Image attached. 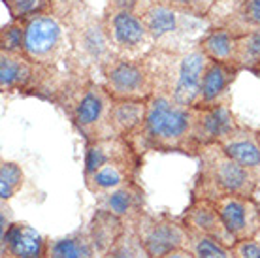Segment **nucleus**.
<instances>
[{"instance_id": "obj_20", "label": "nucleus", "mask_w": 260, "mask_h": 258, "mask_svg": "<svg viewBox=\"0 0 260 258\" xmlns=\"http://www.w3.org/2000/svg\"><path fill=\"white\" fill-rule=\"evenodd\" d=\"M147 100H113L111 106V132L113 136L136 134L145 121Z\"/></svg>"}, {"instance_id": "obj_10", "label": "nucleus", "mask_w": 260, "mask_h": 258, "mask_svg": "<svg viewBox=\"0 0 260 258\" xmlns=\"http://www.w3.org/2000/svg\"><path fill=\"white\" fill-rule=\"evenodd\" d=\"M128 226L136 230L151 258H162L176 249H185L189 243L187 226L183 224L181 219H174L170 215L143 213L134 224Z\"/></svg>"}, {"instance_id": "obj_4", "label": "nucleus", "mask_w": 260, "mask_h": 258, "mask_svg": "<svg viewBox=\"0 0 260 258\" xmlns=\"http://www.w3.org/2000/svg\"><path fill=\"white\" fill-rule=\"evenodd\" d=\"M151 68L156 76V89L168 92L181 106H198L202 76L209 64V58L200 47L185 53H170L156 49L147 55Z\"/></svg>"}, {"instance_id": "obj_14", "label": "nucleus", "mask_w": 260, "mask_h": 258, "mask_svg": "<svg viewBox=\"0 0 260 258\" xmlns=\"http://www.w3.org/2000/svg\"><path fill=\"white\" fill-rule=\"evenodd\" d=\"M228 155L232 156L240 166L251 172L260 183V140L258 130L247 128L238 124L230 130L221 142H219Z\"/></svg>"}, {"instance_id": "obj_3", "label": "nucleus", "mask_w": 260, "mask_h": 258, "mask_svg": "<svg viewBox=\"0 0 260 258\" xmlns=\"http://www.w3.org/2000/svg\"><path fill=\"white\" fill-rule=\"evenodd\" d=\"M200 168L192 187V198L217 202L222 196H253L260 183L251 172L240 166L219 143L202 145L198 151Z\"/></svg>"}, {"instance_id": "obj_12", "label": "nucleus", "mask_w": 260, "mask_h": 258, "mask_svg": "<svg viewBox=\"0 0 260 258\" xmlns=\"http://www.w3.org/2000/svg\"><path fill=\"white\" fill-rule=\"evenodd\" d=\"M183 224L187 226V230L192 234H200L206 238H211L219 241L222 245L232 247L238 243L232 232L228 230L226 222L222 220L221 211L213 200L206 198H192L190 206L185 209L181 217Z\"/></svg>"}, {"instance_id": "obj_1", "label": "nucleus", "mask_w": 260, "mask_h": 258, "mask_svg": "<svg viewBox=\"0 0 260 258\" xmlns=\"http://www.w3.org/2000/svg\"><path fill=\"white\" fill-rule=\"evenodd\" d=\"M132 136H140L142 149L190 156H198L200 151V143L194 138V106H181L158 89L147 100L145 121Z\"/></svg>"}, {"instance_id": "obj_17", "label": "nucleus", "mask_w": 260, "mask_h": 258, "mask_svg": "<svg viewBox=\"0 0 260 258\" xmlns=\"http://www.w3.org/2000/svg\"><path fill=\"white\" fill-rule=\"evenodd\" d=\"M240 70L226 62L209 60L208 68L202 76L200 100L198 106H215V104H230L228 102V90L236 81Z\"/></svg>"}, {"instance_id": "obj_28", "label": "nucleus", "mask_w": 260, "mask_h": 258, "mask_svg": "<svg viewBox=\"0 0 260 258\" xmlns=\"http://www.w3.org/2000/svg\"><path fill=\"white\" fill-rule=\"evenodd\" d=\"M25 183V174L19 164L10 160H2L0 164V198L6 202L19 192Z\"/></svg>"}, {"instance_id": "obj_29", "label": "nucleus", "mask_w": 260, "mask_h": 258, "mask_svg": "<svg viewBox=\"0 0 260 258\" xmlns=\"http://www.w3.org/2000/svg\"><path fill=\"white\" fill-rule=\"evenodd\" d=\"M0 51L25 55V26L23 21H13L0 30Z\"/></svg>"}, {"instance_id": "obj_34", "label": "nucleus", "mask_w": 260, "mask_h": 258, "mask_svg": "<svg viewBox=\"0 0 260 258\" xmlns=\"http://www.w3.org/2000/svg\"><path fill=\"white\" fill-rule=\"evenodd\" d=\"M254 74H258V76H260V68H258V70H256V72H254Z\"/></svg>"}, {"instance_id": "obj_37", "label": "nucleus", "mask_w": 260, "mask_h": 258, "mask_svg": "<svg viewBox=\"0 0 260 258\" xmlns=\"http://www.w3.org/2000/svg\"><path fill=\"white\" fill-rule=\"evenodd\" d=\"M240 2H241V0H240Z\"/></svg>"}, {"instance_id": "obj_30", "label": "nucleus", "mask_w": 260, "mask_h": 258, "mask_svg": "<svg viewBox=\"0 0 260 258\" xmlns=\"http://www.w3.org/2000/svg\"><path fill=\"white\" fill-rule=\"evenodd\" d=\"M153 2L170 6V8H174V10L189 13V15L200 17V19H206L219 0H153Z\"/></svg>"}, {"instance_id": "obj_36", "label": "nucleus", "mask_w": 260, "mask_h": 258, "mask_svg": "<svg viewBox=\"0 0 260 258\" xmlns=\"http://www.w3.org/2000/svg\"><path fill=\"white\" fill-rule=\"evenodd\" d=\"M40 258H46V256H40Z\"/></svg>"}, {"instance_id": "obj_33", "label": "nucleus", "mask_w": 260, "mask_h": 258, "mask_svg": "<svg viewBox=\"0 0 260 258\" xmlns=\"http://www.w3.org/2000/svg\"><path fill=\"white\" fill-rule=\"evenodd\" d=\"M162 258H194V254L185 247V249H176V251L168 252V254H164Z\"/></svg>"}, {"instance_id": "obj_32", "label": "nucleus", "mask_w": 260, "mask_h": 258, "mask_svg": "<svg viewBox=\"0 0 260 258\" xmlns=\"http://www.w3.org/2000/svg\"><path fill=\"white\" fill-rule=\"evenodd\" d=\"M236 258H260V241L254 239H245V241H238L232 247Z\"/></svg>"}, {"instance_id": "obj_5", "label": "nucleus", "mask_w": 260, "mask_h": 258, "mask_svg": "<svg viewBox=\"0 0 260 258\" xmlns=\"http://www.w3.org/2000/svg\"><path fill=\"white\" fill-rule=\"evenodd\" d=\"M142 17L155 40L156 49L170 53H185L196 49L202 38L211 28L206 19L189 15L158 2H153L142 13Z\"/></svg>"}, {"instance_id": "obj_21", "label": "nucleus", "mask_w": 260, "mask_h": 258, "mask_svg": "<svg viewBox=\"0 0 260 258\" xmlns=\"http://www.w3.org/2000/svg\"><path fill=\"white\" fill-rule=\"evenodd\" d=\"M236 36L224 26H211L208 34L202 38L200 47L204 55L209 60H217V62H226V64L234 66V55H236Z\"/></svg>"}, {"instance_id": "obj_26", "label": "nucleus", "mask_w": 260, "mask_h": 258, "mask_svg": "<svg viewBox=\"0 0 260 258\" xmlns=\"http://www.w3.org/2000/svg\"><path fill=\"white\" fill-rule=\"evenodd\" d=\"M104 258H151V256L149 252L145 251V247L142 245L136 230L132 226H126L123 236L119 238V241L111 247L110 251L106 252Z\"/></svg>"}, {"instance_id": "obj_16", "label": "nucleus", "mask_w": 260, "mask_h": 258, "mask_svg": "<svg viewBox=\"0 0 260 258\" xmlns=\"http://www.w3.org/2000/svg\"><path fill=\"white\" fill-rule=\"evenodd\" d=\"M100 204L98 209H104L110 211L115 217H119L121 220H124V224H134L145 211V198H143V190L138 187L136 181H130L123 187L115 188L111 192L104 194V196H98Z\"/></svg>"}, {"instance_id": "obj_24", "label": "nucleus", "mask_w": 260, "mask_h": 258, "mask_svg": "<svg viewBox=\"0 0 260 258\" xmlns=\"http://www.w3.org/2000/svg\"><path fill=\"white\" fill-rule=\"evenodd\" d=\"M234 66L240 72H256L260 68V28L238 36V40H236Z\"/></svg>"}, {"instance_id": "obj_27", "label": "nucleus", "mask_w": 260, "mask_h": 258, "mask_svg": "<svg viewBox=\"0 0 260 258\" xmlns=\"http://www.w3.org/2000/svg\"><path fill=\"white\" fill-rule=\"evenodd\" d=\"M13 21H26L36 15L53 13L51 0H2Z\"/></svg>"}, {"instance_id": "obj_13", "label": "nucleus", "mask_w": 260, "mask_h": 258, "mask_svg": "<svg viewBox=\"0 0 260 258\" xmlns=\"http://www.w3.org/2000/svg\"><path fill=\"white\" fill-rule=\"evenodd\" d=\"M230 104L194 106V138L202 145L219 143L224 136L238 126Z\"/></svg>"}, {"instance_id": "obj_11", "label": "nucleus", "mask_w": 260, "mask_h": 258, "mask_svg": "<svg viewBox=\"0 0 260 258\" xmlns=\"http://www.w3.org/2000/svg\"><path fill=\"white\" fill-rule=\"evenodd\" d=\"M215 204L236 241L254 239L260 236V204L253 196L230 194L219 198Z\"/></svg>"}, {"instance_id": "obj_31", "label": "nucleus", "mask_w": 260, "mask_h": 258, "mask_svg": "<svg viewBox=\"0 0 260 258\" xmlns=\"http://www.w3.org/2000/svg\"><path fill=\"white\" fill-rule=\"evenodd\" d=\"M151 4L153 0H108L106 12H126L142 15Z\"/></svg>"}, {"instance_id": "obj_9", "label": "nucleus", "mask_w": 260, "mask_h": 258, "mask_svg": "<svg viewBox=\"0 0 260 258\" xmlns=\"http://www.w3.org/2000/svg\"><path fill=\"white\" fill-rule=\"evenodd\" d=\"M25 55L40 66H51L66 57V30L53 13L36 15L23 21Z\"/></svg>"}, {"instance_id": "obj_19", "label": "nucleus", "mask_w": 260, "mask_h": 258, "mask_svg": "<svg viewBox=\"0 0 260 258\" xmlns=\"http://www.w3.org/2000/svg\"><path fill=\"white\" fill-rule=\"evenodd\" d=\"M124 230H126L124 220H121L110 211L98 209L94 217H92L91 224H89L87 236H89L91 243L94 245V249L98 251V254L104 258L106 252L117 243Z\"/></svg>"}, {"instance_id": "obj_8", "label": "nucleus", "mask_w": 260, "mask_h": 258, "mask_svg": "<svg viewBox=\"0 0 260 258\" xmlns=\"http://www.w3.org/2000/svg\"><path fill=\"white\" fill-rule=\"evenodd\" d=\"M111 106L113 98L104 85L87 83L79 90L72 106V121L76 128L85 136L87 143L113 138L111 132Z\"/></svg>"}, {"instance_id": "obj_35", "label": "nucleus", "mask_w": 260, "mask_h": 258, "mask_svg": "<svg viewBox=\"0 0 260 258\" xmlns=\"http://www.w3.org/2000/svg\"><path fill=\"white\" fill-rule=\"evenodd\" d=\"M258 140H260V130H258Z\"/></svg>"}, {"instance_id": "obj_15", "label": "nucleus", "mask_w": 260, "mask_h": 258, "mask_svg": "<svg viewBox=\"0 0 260 258\" xmlns=\"http://www.w3.org/2000/svg\"><path fill=\"white\" fill-rule=\"evenodd\" d=\"M2 239V256L4 258H40L46 256L47 241L44 236L25 222H12Z\"/></svg>"}, {"instance_id": "obj_22", "label": "nucleus", "mask_w": 260, "mask_h": 258, "mask_svg": "<svg viewBox=\"0 0 260 258\" xmlns=\"http://www.w3.org/2000/svg\"><path fill=\"white\" fill-rule=\"evenodd\" d=\"M46 258H102L87 234H76L47 243Z\"/></svg>"}, {"instance_id": "obj_2", "label": "nucleus", "mask_w": 260, "mask_h": 258, "mask_svg": "<svg viewBox=\"0 0 260 258\" xmlns=\"http://www.w3.org/2000/svg\"><path fill=\"white\" fill-rule=\"evenodd\" d=\"M138 168L140 151L128 138L113 136L87 143L83 177L94 196H104L134 181Z\"/></svg>"}, {"instance_id": "obj_6", "label": "nucleus", "mask_w": 260, "mask_h": 258, "mask_svg": "<svg viewBox=\"0 0 260 258\" xmlns=\"http://www.w3.org/2000/svg\"><path fill=\"white\" fill-rule=\"evenodd\" d=\"M104 87L113 100H149L156 92V76L147 57H115L102 66Z\"/></svg>"}, {"instance_id": "obj_7", "label": "nucleus", "mask_w": 260, "mask_h": 258, "mask_svg": "<svg viewBox=\"0 0 260 258\" xmlns=\"http://www.w3.org/2000/svg\"><path fill=\"white\" fill-rule=\"evenodd\" d=\"M100 21L106 38L117 57L145 58L151 51H155L156 44L142 15L106 12Z\"/></svg>"}, {"instance_id": "obj_23", "label": "nucleus", "mask_w": 260, "mask_h": 258, "mask_svg": "<svg viewBox=\"0 0 260 258\" xmlns=\"http://www.w3.org/2000/svg\"><path fill=\"white\" fill-rule=\"evenodd\" d=\"M219 26H224L236 36L247 34L260 28V0H241L240 6L228 17L222 19Z\"/></svg>"}, {"instance_id": "obj_18", "label": "nucleus", "mask_w": 260, "mask_h": 258, "mask_svg": "<svg viewBox=\"0 0 260 258\" xmlns=\"http://www.w3.org/2000/svg\"><path fill=\"white\" fill-rule=\"evenodd\" d=\"M40 64L21 53L0 51V89L4 92L25 90L34 81Z\"/></svg>"}, {"instance_id": "obj_25", "label": "nucleus", "mask_w": 260, "mask_h": 258, "mask_svg": "<svg viewBox=\"0 0 260 258\" xmlns=\"http://www.w3.org/2000/svg\"><path fill=\"white\" fill-rule=\"evenodd\" d=\"M187 249L194 254V258H236L234 251L230 247L222 245V243H219V241H215L211 238H206V236L192 232H189Z\"/></svg>"}]
</instances>
